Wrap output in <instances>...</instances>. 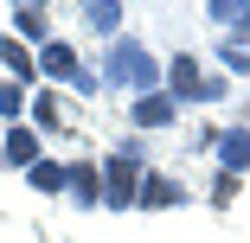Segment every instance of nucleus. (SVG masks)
Returning a JSON list of instances; mask_svg holds the SVG:
<instances>
[{"label":"nucleus","instance_id":"1","mask_svg":"<svg viewBox=\"0 0 250 243\" xmlns=\"http://www.w3.org/2000/svg\"><path fill=\"white\" fill-rule=\"evenodd\" d=\"M161 71H154V58L141 52V45H122V52H109V90L116 83H154Z\"/></svg>","mask_w":250,"mask_h":243},{"label":"nucleus","instance_id":"2","mask_svg":"<svg viewBox=\"0 0 250 243\" xmlns=\"http://www.w3.org/2000/svg\"><path fill=\"white\" fill-rule=\"evenodd\" d=\"M135 179H141V160H135V154H116V160H109V179H103V199H109L116 211L135 199Z\"/></svg>","mask_w":250,"mask_h":243},{"label":"nucleus","instance_id":"3","mask_svg":"<svg viewBox=\"0 0 250 243\" xmlns=\"http://www.w3.org/2000/svg\"><path fill=\"white\" fill-rule=\"evenodd\" d=\"M167 77H173V90H180V96H218V90H225V83H212V77H199V64H192V58H173V64H167Z\"/></svg>","mask_w":250,"mask_h":243},{"label":"nucleus","instance_id":"4","mask_svg":"<svg viewBox=\"0 0 250 243\" xmlns=\"http://www.w3.org/2000/svg\"><path fill=\"white\" fill-rule=\"evenodd\" d=\"M135 122H141V128H161V122H173V96H161V90H147L141 103H135Z\"/></svg>","mask_w":250,"mask_h":243},{"label":"nucleus","instance_id":"5","mask_svg":"<svg viewBox=\"0 0 250 243\" xmlns=\"http://www.w3.org/2000/svg\"><path fill=\"white\" fill-rule=\"evenodd\" d=\"M7 160H20V167H39V134H32V128H20V122L7 128Z\"/></svg>","mask_w":250,"mask_h":243},{"label":"nucleus","instance_id":"6","mask_svg":"<svg viewBox=\"0 0 250 243\" xmlns=\"http://www.w3.org/2000/svg\"><path fill=\"white\" fill-rule=\"evenodd\" d=\"M45 71H52V77H83V64H77V52H71V45L58 38V45H45V58H39Z\"/></svg>","mask_w":250,"mask_h":243},{"label":"nucleus","instance_id":"7","mask_svg":"<svg viewBox=\"0 0 250 243\" xmlns=\"http://www.w3.org/2000/svg\"><path fill=\"white\" fill-rule=\"evenodd\" d=\"M218 160L237 173V167H250V134L244 128H231V134H218Z\"/></svg>","mask_w":250,"mask_h":243},{"label":"nucleus","instance_id":"8","mask_svg":"<svg viewBox=\"0 0 250 243\" xmlns=\"http://www.w3.org/2000/svg\"><path fill=\"white\" fill-rule=\"evenodd\" d=\"M218 26H237V32H250V0H212L206 7Z\"/></svg>","mask_w":250,"mask_h":243},{"label":"nucleus","instance_id":"9","mask_svg":"<svg viewBox=\"0 0 250 243\" xmlns=\"http://www.w3.org/2000/svg\"><path fill=\"white\" fill-rule=\"evenodd\" d=\"M13 26H20L26 38H45V26H52V13H45L39 0H26V7H13Z\"/></svg>","mask_w":250,"mask_h":243},{"label":"nucleus","instance_id":"10","mask_svg":"<svg viewBox=\"0 0 250 243\" xmlns=\"http://www.w3.org/2000/svg\"><path fill=\"white\" fill-rule=\"evenodd\" d=\"M0 64H7L13 77H32L39 64H32V52H26V45H13V38H0Z\"/></svg>","mask_w":250,"mask_h":243},{"label":"nucleus","instance_id":"11","mask_svg":"<svg viewBox=\"0 0 250 243\" xmlns=\"http://www.w3.org/2000/svg\"><path fill=\"white\" fill-rule=\"evenodd\" d=\"M180 199H186V192H180L173 179H147V186H141V205H180Z\"/></svg>","mask_w":250,"mask_h":243},{"label":"nucleus","instance_id":"12","mask_svg":"<svg viewBox=\"0 0 250 243\" xmlns=\"http://www.w3.org/2000/svg\"><path fill=\"white\" fill-rule=\"evenodd\" d=\"M64 179H71V167H58V160H39V167H32V186H39V192H58Z\"/></svg>","mask_w":250,"mask_h":243},{"label":"nucleus","instance_id":"13","mask_svg":"<svg viewBox=\"0 0 250 243\" xmlns=\"http://www.w3.org/2000/svg\"><path fill=\"white\" fill-rule=\"evenodd\" d=\"M71 192H77V205H96V173L90 167H71Z\"/></svg>","mask_w":250,"mask_h":243},{"label":"nucleus","instance_id":"14","mask_svg":"<svg viewBox=\"0 0 250 243\" xmlns=\"http://www.w3.org/2000/svg\"><path fill=\"white\" fill-rule=\"evenodd\" d=\"M32 115H39V128H58V122H64V103H58V96H39Z\"/></svg>","mask_w":250,"mask_h":243},{"label":"nucleus","instance_id":"15","mask_svg":"<svg viewBox=\"0 0 250 243\" xmlns=\"http://www.w3.org/2000/svg\"><path fill=\"white\" fill-rule=\"evenodd\" d=\"M83 13H90L96 32H116V19H122V7H109V0H96V7H83Z\"/></svg>","mask_w":250,"mask_h":243},{"label":"nucleus","instance_id":"16","mask_svg":"<svg viewBox=\"0 0 250 243\" xmlns=\"http://www.w3.org/2000/svg\"><path fill=\"white\" fill-rule=\"evenodd\" d=\"M20 109H26V96H20V83H7V90H0V115H7V122H13Z\"/></svg>","mask_w":250,"mask_h":243},{"label":"nucleus","instance_id":"17","mask_svg":"<svg viewBox=\"0 0 250 243\" xmlns=\"http://www.w3.org/2000/svg\"><path fill=\"white\" fill-rule=\"evenodd\" d=\"M231 199H237V179H231V173H225V179H218V186H212V205H231Z\"/></svg>","mask_w":250,"mask_h":243}]
</instances>
